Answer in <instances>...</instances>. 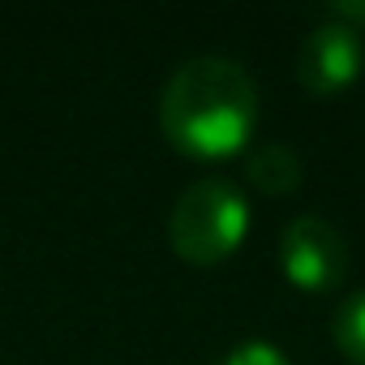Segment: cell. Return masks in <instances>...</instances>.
<instances>
[{
    "label": "cell",
    "mask_w": 365,
    "mask_h": 365,
    "mask_svg": "<svg viewBox=\"0 0 365 365\" xmlns=\"http://www.w3.org/2000/svg\"><path fill=\"white\" fill-rule=\"evenodd\" d=\"M163 138L190 159H232L258 129V86L232 56H190L159 95Z\"/></svg>",
    "instance_id": "6da1fadb"
},
{
    "label": "cell",
    "mask_w": 365,
    "mask_h": 365,
    "mask_svg": "<svg viewBox=\"0 0 365 365\" xmlns=\"http://www.w3.org/2000/svg\"><path fill=\"white\" fill-rule=\"evenodd\" d=\"M250 232V198L228 176H198L180 190L168 215V245L176 258L194 267L224 262L241 250Z\"/></svg>",
    "instance_id": "7a4b0ae2"
},
{
    "label": "cell",
    "mask_w": 365,
    "mask_h": 365,
    "mask_svg": "<svg viewBox=\"0 0 365 365\" xmlns=\"http://www.w3.org/2000/svg\"><path fill=\"white\" fill-rule=\"evenodd\" d=\"M279 267L301 292H331L348 275V241L322 215H292L279 232Z\"/></svg>",
    "instance_id": "3957f363"
},
{
    "label": "cell",
    "mask_w": 365,
    "mask_h": 365,
    "mask_svg": "<svg viewBox=\"0 0 365 365\" xmlns=\"http://www.w3.org/2000/svg\"><path fill=\"white\" fill-rule=\"evenodd\" d=\"M361 65H365L361 31H352L344 22H331V18L318 22L301 39V52H297V78L318 99H331L344 86H352L356 73H361Z\"/></svg>",
    "instance_id": "277c9868"
},
{
    "label": "cell",
    "mask_w": 365,
    "mask_h": 365,
    "mask_svg": "<svg viewBox=\"0 0 365 365\" xmlns=\"http://www.w3.org/2000/svg\"><path fill=\"white\" fill-rule=\"evenodd\" d=\"M245 180L254 190L271 194V198H284V194L301 190L305 163H301V155L288 142H262V146H254L245 155Z\"/></svg>",
    "instance_id": "5b68a950"
},
{
    "label": "cell",
    "mask_w": 365,
    "mask_h": 365,
    "mask_svg": "<svg viewBox=\"0 0 365 365\" xmlns=\"http://www.w3.org/2000/svg\"><path fill=\"white\" fill-rule=\"evenodd\" d=\"M331 339L352 365H365V288H356L339 301V309L331 318Z\"/></svg>",
    "instance_id": "8992f818"
},
{
    "label": "cell",
    "mask_w": 365,
    "mask_h": 365,
    "mask_svg": "<svg viewBox=\"0 0 365 365\" xmlns=\"http://www.w3.org/2000/svg\"><path fill=\"white\" fill-rule=\"evenodd\" d=\"M224 365H292V361H288L284 348H275L267 339H241V344L228 348Z\"/></svg>",
    "instance_id": "52a82bcc"
},
{
    "label": "cell",
    "mask_w": 365,
    "mask_h": 365,
    "mask_svg": "<svg viewBox=\"0 0 365 365\" xmlns=\"http://www.w3.org/2000/svg\"><path fill=\"white\" fill-rule=\"evenodd\" d=\"M331 22H344V26L361 31L365 26V0H335V5H331Z\"/></svg>",
    "instance_id": "ba28073f"
}]
</instances>
